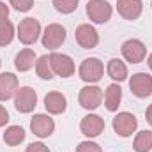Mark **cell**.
Here are the masks:
<instances>
[{
    "label": "cell",
    "mask_w": 152,
    "mask_h": 152,
    "mask_svg": "<svg viewBox=\"0 0 152 152\" xmlns=\"http://www.w3.org/2000/svg\"><path fill=\"white\" fill-rule=\"evenodd\" d=\"M103 73H104V66L99 58H85L78 69V75L80 78L85 81V83H96L103 78Z\"/></svg>",
    "instance_id": "1"
},
{
    "label": "cell",
    "mask_w": 152,
    "mask_h": 152,
    "mask_svg": "<svg viewBox=\"0 0 152 152\" xmlns=\"http://www.w3.org/2000/svg\"><path fill=\"white\" fill-rule=\"evenodd\" d=\"M18 39L20 42H23L25 46L28 44H34L41 36V23H39L36 18H25L20 21L18 25Z\"/></svg>",
    "instance_id": "2"
},
{
    "label": "cell",
    "mask_w": 152,
    "mask_h": 152,
    "mask_svg": "<svg viewBox=\"0 0 152 152\" xmlns=\"http://www.w3.org/2000/svg\"><path fill=\"white\" fill-rule=\"evenodd\" d=\"M50 57V64H51V69H53V75L60 76V78H69V76L75 75L76 67H75V62L69 55L66 53H57L53 51Z\"/></svg>",
    "instance_id": "3"
},
{
    "label": "cell",
    "mask_w": 152,
    "mask_h": 152,
    "mask_svg": "<svg viewBox=\"0 0 152 152\" xmlns=\"http://www.w3.org/2000/svg\"><path fill=\"white\" fill-rule=\"evenodd\" d=\"M37 104V94L32 87H20L14 94V106L20 113H30Z\"/></svg>",
    "instance_id": "4"
},
{
    "label": "cell",
    "mask_w": 152,
    "mask_h": 152,
    "mask_svg": "<svg viewBox=\"0 0 152 152\" xmlns=\"http://www.w3.org/2000/svg\"><path fill=\"white\" fill-rule=\"evenodd\" d=\"M78 101H80L81 108L92 112V110L99 108V104L103 101V88H99L97 85H87L80 90Z\"/></svg>",
    "instance_id": "5"
},
{
    "label": "cell",
    "mask_w": 152,
    "mask_h": 152,
    "mask_svg": "<svg viewBox=\"0 0 152 152\" xmlns=\"http://www.w3.org/2000/svg\"><path fill=\"white\" fill-rule=\"evenodd\" d=\"M136 127H138V120H136L134 115L129 113V112H120L118 115L113 117V129H115V133L118 136H122V138L131 136L136 131Z\"/></svg>",
    "instance_id": "6"
},
{
    "label": "cell",
    "mask_w": 152,
    "mask_h": 152,
    "mask_svg": "<svg viewBox=\"0 0 152 152\" xmlns=\"http://www.w3.org/2000/svg\"><path fill=\"white\" fill-rule=\"evenodd\" d=\"M122 55L129 64H140L147 57V48L140 39H129L122 44Z\"/></svg>",
    "instance_id": "7"
},
{
    "label": "cell",
    "mask_w": 152,
    "mask_h": 152,
    "mask_svg": "<svg viewBox=\"0 0 152 152\" xmlns=\"http://www.w3.org/2000/svg\"><path fill=\"white\" fill-rule=\"evenodd\" d=\"M87 16L94 23H106L112 18V5L106 0H90L87 4Z\"/></svg>",
    "instance_id": "8"
},
{
    "label": "cell",
    "mask_w": 152,
    "mask_h": 152,
    "mask_svg": "<svg viewBox=\"0 0 152 152\" xmlns=\"http://www.w3.org/2000/svg\"><path fill=\"white\" fill-rule=\"evenodd\" d=\"M129 88L140 99L149 97L152 94V76L147 75V73H136V75H133L131 80H129Z\"/></svg>",
    "instance_id": "9"
},
{
    "label": "cell",
    "mask_w": 152,
    "mask_h": 152,
    "mask_svg": "<svg viewBox=\"0 0 152 152\" xmlns=\"http://www.w3.org/2000/svg\"><path fill=\"white\" fill-rule=\"evenodd\" d=\"M75 39L83 50H92V48H96L97 42H99V34H97V30H96L92 25L83 23V25H80V27L76 28Z\"/></svg>",
    "instance_id": "10"
},
{
    "label": "cell",
    "mask_w": 152,
    "mask_h": 152,
    "mask_svg": "<svg viewBox=\"0 0 152 152\" xmlns=\"http://www.w3.org/2000/svg\"><path fill=\"white\" fill-rule=\"evenodd\" d=\"M66 41V28L58 23H51L44 28L42 34V46L48 50H57Z\"/></svg>",
    "instance_id": "11"
},
{
    "label": "cell",
    "mask_w": 152,
    "mask_h": 152,
    "mask_svg": "<svg viewBox=\"0 0 152 152\" xmlns=\"http://www.w3.org/2000/svg\"><path fill=\"white\" fill-rule=\"evenodd\" d=\"M30 129L39 138H48L55 131V122H53V118L50 115L37 113V115H34L32 120H30Z\"/></svg>",
    "instance_id": "12"
},
{
    "label": "cell",
    "mask_w": 152,
    "mask_h": 152,
    "mask_svg": "<svg viewBox=\"0 0 152 152\" xmlns=\"http://www.w3.org/2000/svg\"><path fill=\"white\" fill-rule=\"evenodd\" d=\"M80 129H81V133L87 138H96V136H99L104 131V120L99 115L90 113V115H87V117L81 118Z\"/></svg>",
    "instance_id": "13"
},
{
    "label": "cell",
    "mask_w": 152,
    "mask_h": 152,
    "mask_svg": "<svg viewBox=\"0 0 152 152\" xmlns=\"http://www.w3.org/2000/svg\"><path fill=\"white\" fill-rule=\"evenodd\" d=\"M117 11L124 20H136L140 18L142 11H143V4L142 0H117Z\"/></svg>",
    "instance_id": "14"
},
{
    "label": "cell",
    "mask_w": 152,
    "mask_h": 152,
    "mask_svg": "<svg viewBox=\"0 0 152 152\" xmlns=\"http://www.w3.org/2000/svg\"><path fill=\"white\" fill-rule=\"evenodd\" d=\"M44 108H46L48 113L58 115V113H62V112H66L67 99H66V96L62 92H57V90L55 92H50L44 97Z\"/></svg>",
    "instance_id": "15"
},
{
    "label": "cell",
    "mask_w": 152,
    "mask_h": 152,
    "mask_svg": "<svg viewBox=\"0 0 152 152\" xmlns=\"http://www.w3.org/2000/svg\"><path fill=\"white\" fill-rule=\"evenodd\" d=\"M18 90V76L12 73H2L0 75V101L11 99Z\"/></svg>",
    "instance_id": "16"
},
{
    "label": "cell",
    "mask_w": 152,
    "mask_h": 152,
    "mask_svg": "<svg viewBox=\"0 0 152 152\" xmlns=\"http://www.w3.org/2000/svg\"><path fill=\"white\" fill-rule=\"evenodd\" d=\"M36 60H37L36 51L30 50V48H25V50H21V51L16 55L14 66H16V69H18L20 73H27V71H30V69L34 67Z\"/></svg>",
    "instance_id": "17"
},
{
    "label": "cell",
    "mask_w": 152,
    "mask_h": 152,
    "mask_svg": "<svg viewBox=\"0 0 152 152\" xmlns=\"http://www.w3.org/2000/svg\"><path fill=\"white\" fill-rule=\"evenodd\" d=\"M120 101H122V88H120V85H117V83L108 85L106 94H104V104H106V110H110V112H117L118 106H120Z\"/></svg>",
    "instance_id": "18"
},
{
    "label": "cell",
    "mask_w": 152,
    "mask_h": 152,
    "mask_svg": "<svg viewBox=\"0 0 152 152\" xmlns=\"http://www.w3.org/2000/svg\"><path fill=\"white\" fill-rule=\"evenodd\" d=\"M106 71H108V76L115 81H124L127 78V67L120 58H112L106 66Z\"/></svg>",
    "instance_id": "19"
},
{
    "label": "cell",
    "mask_w": 152,
    "mask_h": 152,
    "mask_svg": "<svg viewBox=\"0 0 152 152\" xmlns=\"http://www.w3.org/2000/svg\"><path fill=\"white\" fill-rule=\"evenodd\" d=\"M23 140H25V131L20 126H9L5 129V133H4V142L7 145H11V147L20 145Z\"/></svg>",
    "instance_id": "20"
},
{
    "label": "cell",
    "mask_w": 152,
    "mask_h": 152,
    "mask_svg": "<svg viewBox=\"0 0 152 152\" xmlns=\"http://www.w3.org/2000/svg\"><path fill=\"white\" fill-rule=\"evenodd\" d=\"M136 152H149L152 149V131H140L133 143Z\"/></svg>",
    "instance_id": "21"
},
{
    "label": "cell",
    "mask_w": 152,
    "mask_h": 152,
    "mask_svg": "<svg viewBox=\"0 0 152 152\" xmlns=\"http://www.w3.org/2000/svg\"><path fill=\"white\" fill-rule=\"evenodd\" d=\"M36 73L42 80H51L53 78V69H51V64H50V57L48 55H42V57L37 58V62H36Z\"/></svg>",
    "instance_id": "22"
},
{
    "label": "cell",
    "mask_w": 152,
    "mask_h": 152,
    "mask_svg": "<svg viewBox=\"0 0 152 152\" xmlns=\"http://www.w3.org/2000/svg\"><path fill=\"white\" fill-rule=\"evenodd\" d=\"M12 39H14V25L9 20L0 21V46L11 44Z\"/></svg>",
    "instance_id": "23"
},
{
    "label": "cell",
    "mask_w": 152,
    "mask_h": 152,
    "mask_svg": "<svg viewBox=\"0 0 152 152\" xmlns=\"http://www.w3.org/2000/svg\"><path fill=\"white\" fill-rule=\"evenodd\" d=\"M53 5L62 14H71L78 7V0H53Z\"/></svg>",
    "instance_id": "24"
},
{
    "label": "cell",
    "mask_w": 152,
    "mask_h": 152,
    "mask_svg": "<svg viewBox=\"0 0 152 152\" xmlns=\"http://www.w3.org/2000/svg\"><path fill=\"white\" fill-rule=\"evenodd\" d=\"M9 4H11L16 11H20V12H27V11L32 9L34 0H9Z\"/></svg>",
    "instance_id": "25"
},
{
    "label": "cell",
    "mask_w": 152,
    "mask_h": 152,
    "mask_svg": "<svg viewBox=\"0 0 152 152\" xmlns=\"http://www.w3.org/2000/svg\"><path fill=\"white\" fill-rule=\"evenodd\" d=\"M76 152H103V149L96 142H81L76 147Z\"/></svg>",
    "instance_id": "26"
},
{
    "label": "cell",
    "mask_w": 152,
    "mask_h": 152,
    "mask_svg": "<svg viewBox=\"0 0 152 152\" xmlns=\"http://www.w3.org/2000/svg\"><path fill=\"white\" fill-rule=\"evenodd\" d=\"M25 152H50V149H48L44 143H41V142H34V143H30V145L27 147Z\"/></svg>",
    "instance_id": "27"
},
{
    "label": "cell",
    "mask_w": 152,
    "mask_h": 152,
    "mask_svg": "<svg viewBox=\"0 0 152 152\" xmlns=\"http://www.w3.org/2000/svg\"><path fill=\"white\" fill-rule=\"evenodd\" d=\"M7 122H9V113H7V110L0 104V127H4Z\"/></svg>",
    "instance_id": "28"
},
{
    "label": "cell",
    "mask_w": 152,
    "mask_h": 152,
    "mask_svg": "<svg viewBox=\"0 0 152 152\" xmlns=\"http://www.w3.org/2000/svg\"><path fill=\"white\" fill-rule=\"evenodd\" d=\"M7 16H9V7L4 2H0V21L7 20Z\"/></svg>",
    "instance_id": "29"
},
{
    "label": "cell",
    "mask_w": 152,
    "mask_h": 152,
    "mask_svg": "<svg viewBox=\"0 0 152 152\" xmlns=\"http://www.w3.org/2000/svg\"><path fill=\"white\" fill-rule=\"evenodd\" d=\"M145 117H147V122H149V124L152 126V104L149 106V108H147V112H145Z\"/></svg>",
    "instance_id": "30"
},
{
    "label": "cell",
    "mask_w": 152,
    "mask_h": 152,
    "mask_svg": "<svg viewBox=\"0 0 152 152\" xmlns=\"http://www.w3.org/2000/svg\"><path fill=\"white\" fill-rule=\"evenodd\" d=\"M147 62H149V67L152 69V53L149 55V58H147Z\"/></svg>",
    "instance_id": "31"
},
{
    "label": "cell",
    "mask_w": 152,
    "mask_h": 152,
    "mask_svg": "<svg viewBox=\"0 0 152 152\" xmlns=\"http://www.w3.org/2000/svg\"><path fill=\"white\" fill-rule=\"evenodd\" d=\"M0 66H2V62H0Z\"/></svg>",
    "instance_id": "32"
},
{
    "label": "cell",
    "mask_w": 152,
    "mask_h": 152,
    "mask_svg": "<svg viewBox=\"0 0 152 152\" xmlns=\"http://www.w3.org/2000/svg\"><path fill=\"white\" fill-rule=\"evenodd\" d=\"M151 5H152V4H151Z\"/></svg>",
    "instance_id": "33"
}]
</instances>
